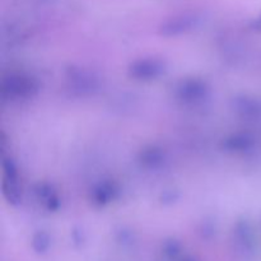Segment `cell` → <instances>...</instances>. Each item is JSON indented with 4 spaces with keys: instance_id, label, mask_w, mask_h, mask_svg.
I'll return each mask as SVG.
<instances>
[{
    "instance_id": "cell-14",
    "label": "cell",
    "mask_w": 261,
    "mask_h": 261,
    "mask_svg": "<svg viewBox=\"0 0 261 261\" xmlns=\"http://www.w3.org/2000/svg\"><path fill=\"white\" fill-rule=\"evenodd\" d=\"M252 27H254V30H256V31H259V32H261V14L256 18V19H255V22L252 23Z\"/></svg>"
},
{
    "instance_id": "cell-8",
    "label": "cell",
    "mask_w": 261,
    "mask_h": 261,
    "mask_svg": "<svg viewBox=\"0 0 261 261\" xmlns=\"http://www.w3.org/2000/svg\"><path fill=\"white\" fill-rule=\"evenodd\" d=\"M120 195L119 184L112 180H105L97 184L91 191V200L94 205L105 206L116 200Z\"/></svg>"
},
{
    "instance_id": "cell-3",
    "label": "cell",
    "mask_w": 261,
    "mask_h": 261,
    "mask_svg": "<svg viewBox=\"0 0 261 261\" xmlns=\"http://www.w3.org/2000/svg\"><path fill=\"white\" fill-rule=\"evenodd\" d=\"M66 81L75 93L86 96L93 94L101 87V81L93 71L81 66H69L66 69Z\"/></svg>"
},
{
    "instance_id": "cell-4",
    "label": "cell",
    "mask_w": 261,
    "mask_h": 261,
    "mask_svg": "<svg viewBox=\"0 0 261 261\" xmlns=\"http://www.w3.org/2000/svg\"><path fill=\"white\" fill-rule=\"evenodd\" d=\"M209 87L198 78L182 79L175 87V97L184 105H196L208 97Z\"/></svg>"
},
{
    "instance_id": "cell-7",
    "label": "cell",
    "mask_w": 261,
    "mask_h": 261,
    "mask_svg": "<svg viewBox=\"0 0 261 261\" xmlns=\"http://www.w3.org/2000/svg\"><path fill=\"white\" fill-rule=\"evenodd\" d=\"M259 142L260 137L256 133L244 130V132H237L224 138L221 143V147L222 149L228 153L245 154V153L252 152L254 149H256Z\"/></svg>"
},
{
    "instance_id": "cell-1",
    "label": "cell",
    "mask_w": 261,
    "mask_h": 261,
    "mask_svg": "<svg viewBox=\"0 0 261 261\" xmlns=\"http://www.w3.org/2000/svg\"><path fill=\"white\" fill-rule=\"evenodd\" d=\"M3 97L12 99H28L40 92V83L36 78L24 74H9L3 76L0 83Z\"/></svg>"
},
{
    "instance_id": "cell-10",
    "label": "cell",
    "mask_w": 261,
    "mask_h": 261,
    "mask_svg": "<svg viewBox=\"0 0 261 261\" xmlns=\"http://www.w3.org/2000/svg\"><path fill=\"white\" fill-rule=\"evenodd\" d=\"M35 194L38 201L43 204L47 211L55 212L60 208V198L55 188L47 182H40L35 186Z\"/></svg>"
},
{
    "instance_id": "cell-6",
    "label": "cell",
    "mask_w": 261,
    "mask_h": 261,
    "mask_svg": "<svg viewBox=\"0 0 261 261\" xmlns=\"http://www.w3.org/2000/svg\"><path fill=\"white\" fill-rule=\"evenodd\" d=\"M200 22V17L196 13H181L173 15L161 24L160 35L165 37H176L185 35L190 31L195 30Z\"/></svg>"
},
{
    "instance_id": "cell-9",
    "label": "cell",
    "mask_w": 261,
    "mask_h": 261,
    "mask_svg": "<svg viewBox=\"0 0 261 261\" xmlns=\"http://www.w3.org/2000/svg\"><path fill=\"white\" fill-rule=\"evenodd\" d=\"M233 109L237 116L246 121H254L261 116V105L259 101L249 96L236 97L233 101Z\"/></svg>"
},
{
    "instance_id": "cell-12",
    "label": "cell",
    "mask_w": 261,
    "mask_h": 261,
    "mask_svg": "<svg viewBox=\"0 0 261 261\" xmlns=\"http://www.w3.org/2000/svg\"><path fill=\"white\" fill-rule=\"evenodd\" d=\"M178 199V193L175 190H166L161 195V200L165 204H172Z\"/></svg>"
},
{
    "instance_id": "cell-11",
    "label": "cell",
    "mask_w": 261,
    "mask_h": 261,
    "mask_svg": "<svg viewBox=\"0 0 261 261\" xmlns=\"http://www.w3.org/2000/svg\"><path fill=\"white\" fill-rule=\"evenodd\" d=\"M139 162L148 170H157L166 162V153L161 148L150 145L139 153Z\"/></svg>"
},
{
    "instance_id": "cell-2",
    "label": "cell",
    "mask_w": 261,
    "mask_h": 261,
    "mask_svg": "<svg viewBox=\"0 0 261 261\" xmlns=\"http://www.w3.org/2000/svg\"><path fill=\"white\" fill-rule=\"evenodd\" d=\"M2 190L5 200L13 206H19L23 200V189L19 181L18 168L13 160L3 157Z\"/></svg>"
},
{
    "instance_id": "cell-13",
    "label": "cell",
    "mask_w": 261,
    "mask_h": 261,
    "mask_svg": "<svg viewBox=\"0 0 261 261\" xmlns=\"http://www.w3.org/2000/svg\"><path fill=\"white\" fill-rule=\"evenodd\" d=\"M35 244L36 245H40V246H47V244H48L47 234L38 233L37 236L35 237Z\"/></svg>"
},
{
    "instance_id": "cell-5",
    "label": "cell",
    "mask_w": 261,
    "mask_h": 261,
    "mask_svg": "<svg viewBox=\"0 0 261 261\" xmlns=\"http://www.w3.org/2000/svg\"><path fill=\"white\" fill-rule=\"evenodd\" d=\"M166 63L157 58H144L133 61L127 68V74L135 81H153L166 71Z\"/></svg>"
}]
</instances>
